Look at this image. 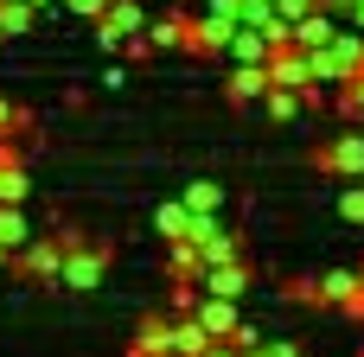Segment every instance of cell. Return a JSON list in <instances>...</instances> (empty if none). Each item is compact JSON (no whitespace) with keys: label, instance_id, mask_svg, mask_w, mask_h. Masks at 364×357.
I'll use <instances>...</instances> for the list:
<instances>
[{"label":"cell","instance_id":"6da1fadb","mask_svg":"<svg viewBox=\"0 0 364 357\" xmlns=\"http://www.w3.org/2000/svg\"><path fill=\"white\" fill-rule=\"evenodd\" d=\"M307 57H314V77H320L326 89H339L352 70H364V32L358 26H339V32H333L326 45H314Z\"/></svg>","mask_w":364,"mask_h":357},{"label":"cell","instance_id":"7a4b0ae2","mask_svg":"<svg viewBox=\"0 0 364 357\" xmlns=\"http://www.w3.org/2000/svg\"><path fill=\"white\" fill-rule=\"evenodd\" d=\"M13 268L38 287H64V236H32L13 249Z\"/></svg>","mask_w":364,"mask_h":357},{"label":"cell","instance_id":"3957f363","mask_svg":"<svg viewBox=\"0 0 364 357\" xmlns=\"http://www.w3.org/2000/svg\"><path fill=\"white\" fill-rule=\"evenodd\" d=\"M102 275H109V243H77V249H64V287L90 294V287H102Z\"/></svg>","mask_w":364,"mask_h":357},{"label":"cell","instance_id":"277c9868","mask_svg":"<svg viewBox=\"0 0 364 357\" xmlns=\"http://www.w3.org/2000/svg\"><path fill=\"white\" fill-rule=\"evenodd\" d=\"M141 26H147L141 0H109V13L96 19V45H102V51H122V38H128V32H141Z\"/></svg>","mask_w":364,"mask_h":357},{"label":"cell","instance_id":"5b68a950","mask_svg":"<svg viewBox=\"0 0 364 357\" xmlns=\"http://www.w3.org/2000/svg\"><path fill=\"white\" fill-rule=\"evenodd\" d=\"M230 32H237V19H218V13H198V19H192V32H186V51H192V57H224Z\"/></svg>","mask_w":364,"mask_h":357},{"label":"cell","instance_id":"8992f818","mask_svg":"<svg viewBox=\"0 0 364 357\" xmlns=\"http://www.w3.org/2000/svg\"><path fill=\"white\" fill-rule=\"evenodd\" d=\"M320 166H326L333 179H364V134H339V141L320 153Z\"/></svg>","mask_w":364,"mask_h":357},{"label":"cell","instance_id":"52a82bcc","mask_svg":"<svg viewBox=\"0 0 364 357\" xmlns=\"http://www.w3.org/2000/svg\"><path fill=\"white\" fill-rule=\"evenodd\" d=\"M198 287H205V294H224V300H243V294H250V268H243V256H237V262H211V268L198 275Z\"/></svg>","mask_w":364,"mask_h":357},{"label":"cell","instance_id":"ba28073f","mask_svg":"<svg viewBox=\"0 0 364 357\" xmlns=\"http://www.w3.org/2000/svg\"><path fill=\"white\" fill-rule=\"evenodd\" d=\"M128 357H173V313L166 319H141L134 339H128Z\"/></svg>","mask_w":364,"mask_h":357},{"label":"cell","instance_id":"9c48e42d","mask_svg":"<svg viewBox=\"0 0 364 357\" xmlns=\"http://www.w3.org/2000/svg\"><path fill=\"white\" fill-rule=\"evenodd\" d=\"M224 96H230V102H262V96H269V64H230Z\"/></svg>","mask_w":364,"mask_h":357},{"label":"cell","instance_id":"30bf717a","mask_svg":"<svg viewBox=\"0 0 364 357\" xmlns=\"http://www.w3.org/2000/svg\"><path fill=\"white\" fill-rule=\"evenodd\" d=\"M269 51H275V45H269V32H262V26H237V32H230V45H224V57H230V64H269Z\"/></svg>","mask_w":364,"mask_h":357},{"label":"cell","instance_id":"8fae6325","mask_svg":"<svg viewBox=\"0 0 364 357\" xmlns=\"http://www.w3.org/2000/svg\"><path fill=\"white\" fill-rule=\"evenodd\" d=\"M237 319H243V313H237V300H224V294H205V300H198V326H205L211 339H230V332H237Z\"/></svg>","mask_w":364,"mask_h":357},{"label":"cell","instance_id":"7c38bea8","mask_svg":"<svg viewBox=\"0 0 364 357\" xmlns=\"http://www.w3.org/2000/svg\"><path fill=\"white\" fill-rule=\"evenodd\" d=\"M333 32H339V19H333L326 6H314V13H301V19H294V38H288V45H301V51H314V45H326Z\"/></svg>","mask_w":364,"mask_h":357},{"label":"cell","instance_id":"4fadbf2b","mask_svg":"<svg viewBox=\"0 0 364 357\" xmlns=\"http://www.w3.org/2000/svg\"><path fill=\"white\" fill-rule=\"evenodd\" d=\"M186 32H192V13H166V19H147V38H154V51H186Z\"/></svg>","mask_w":364,"mask_h":357},{"label":"cell","instance_id":"5bb4252c","mask_svg":"<svg viewBox=\"0 0 364 357\" xmlns=\"http://www.w3.org/2000/svg\"><path fill=\"white\" fill-rule=\"evenodd\" d=\"M211 345V332L198 326V313H173V357H198Z\"/></svg>","mask_w":364,"mask_h":357},{"label":"cell","instance_id":"9a60e30c","mask_svg":"<svg viewBox=\"0 0 364 357\" xmlns=\"http://www.w3.org/2000/svg\"><path fill=\"white\" fill-rule=\"evenodd\" d=\"M166 275H205V249L192 236H173L166 243Z\"/></svg>","mask_w":364,"mask_h":357},{"label":"cell","instance_id":"2e32d148","mask_svg":"<svg viewBox=\"0 0 364 357\" xmlns=\"http://www.w3.org/2000/svg\"><path fill=\"white\" fill-rule=\"evenodd\" d=\"M38 26V6L32 0H0V38H19Z\"/></svg>","mask_w":364,"mask_h":357},{"label":"cell","instance_id":"e0dca14e","mask_svg":"<svg viewBox=\"0 0 364 357\" xmlns=\"http://www.w3.org/2000/svg\"><path fill=\"white\" fill-rule=\"evenodd\" d=\"M358 294H364L358 275H346V268H339V275H320V300H326V307H352Z\"/></svg>","mask_w":364,"mask_h":357},{"label":"cell","instance_id":"ac0fdd59","mask_svg":"<svg viewBox=\"0 0 364 357\" xmlns=\"http://www.w3.org/2000/svg\"><path fill=\"white\" fill-rule=\"evenodd\" d=\"M262 109H269V121H294V115H301L307 102H301V89H288V83H269Z\"/></svg>","mask_w":364,"mask_h":357},{"label":"cell","instance_id":"d6986e66","mask_svg":"<svg viewBox=\"0 0 364 357\" xmlns=\"http://www.w3.org/2000/svg\"><path fill=\"white\" fill-rule=\"evenodd\" d=\"M154 230H160L166 243H173V236H186V230H192V204H186V198L160 204V211H154Z\"/></svg>","mask_w":364,"mask_h":357},{"label":"cell","instance_id":"ffe728a7","mask_svg":"<svg viewBox=\"0 0 364 357\" xmlns=\"http://www.w3.org/2000/svg\"><path fill=\"white\" fill-rule=\"evenodd\" d=\"M333 109H339L346 121H364V70H352V77L339 83V96H333Z\"/></svg>","mask_w":364,"mask_h":357},{"label":"cell","instance_id":"44dd1931","mask_svg":"<svg viewBox=\"0 0 364 357\" xmlns=\"http://www.w3.org/2000/svg\"><path fill=\"white\" fill-rule=\"evenodd\" d=\"M32 236H38V230L26 224V211H19V204H0V243L19 249V243H32Z\"/></svg>","mask_w":364,"mask_h":357},{"label":"cell","instance_id":"7402d4cb","mask_svg":"<svg viewBox=\"0 0 364 357\" xmlns=\"http://www.w3.org/2000/svg\"><path fill=\"white\" fill-rule=\"evenodd\" d=\"M179 198H186L192 211H224V185H218V179H192Z\"/></svg>","mask_w":364,"mask_h":357},{"label":"cell","instance_id":"603a6c76","mask_svg":"<svg viewBox=\"0 0 364 357\" xmlns=\"http://www.w3.org/2000/svg\"><path fill=\"white\" fill-rule=\"evenodd\" d=\"M26 192H32V179H26V160L0 166V204H26Z\"/></svg>","mask_w":364,"mask_h":357},{"label":"cell","instance_id":"cb8c5ba5","mask_svg":"<svg viewBox=\"0 0 364 357\" xmlns=\"http://www.w3.org/2000/svg\"><path fill=\"white\" fill-rule=\"evenodd\" d=\"M198 249H205V268H211V262H237V236H230V230H218V236L198 243Z\"/></svg>","mask_w":364,"mask_h":357},{"label":"cell","instance_id":"d4e9b609","mask_svg":"<svg viewBox=\"0 0 364 357\" xmlns=\"http://www.w3.org/2000/svg\"><path fill=\"white\" fill-rule=\"evenodd\" d=\"M339 217L346 224H364V185H346L339 192Z\"/></svg>","mask_w":364,"mask_h":357},{"label":"cell","instance_id":"484cf974","mask_svg":"<svg viewBox=\"0 0 364 357\" xmlns=\"http://www.w3.org/2000/svg\"><path fill=\"white\" fill-rule=\"evenodd\" d=\"M122 57H128V64H141V57H154V38H147V26L122 38Z\"/></svg>","mask_w":364,"mask_h":357},{"label":"cell","instance_id":"4316f807","mask_svg":"<svg viewBox=\"0 0 364 357\" xmlns=\"http://www.w3.org/2000/svg\"><path fill=\"white\" fill-rule=\"evenodd\" d=\"M64 13H77V19H102L109 0H64Z\"/></svg>","mask_w":364,"mask_h":357},{"label":"cell","instance_id":"83f0119b","mask_svg":"<svg viewBox=\"0 0 364 357\" xmlns=\"http://www.w3.org/2000/svg\"><path fill=\"white\" fill-rule=\"evenodd\" d=\"M230 345H237V351H256V345H262V332H256V326H243V319H237V332H230Z\"/></svg>","mask_w":364,"mask_h":357},{"label":"cell","instance_id":"f1b7e54d","mask_svg":"<svg viewBox=\"0 0 364 357\" xmlns=\"http://www.w3.org/2000/svg\"><path fill=\"white\" fill-rule=\"evenodd\" d=\"M314 6H320V0H275V13H282V19H288V26H294V19H301V13H314Z\"/></svg>","mask_w":364,"mask_h":357},{"label":"cell","instance_id":"f546056e","mask_svg":"<svg viewBox=\"0 0 364 357\" xmlns=\"http://www.w3.org/2000/svg\"><path fill=\"white\" fill-rule=\"evenodd\" d=\"M288 294H294V300H301V307H320V281H294V287H288Z\"/></svg>","mask_w":364,"mask_h":357},{"label":"cell","instance_id":"4dcf8cb0","mask_svg":"<svg viewBox=\"0 0 364 357\" xmlns=\"http://www.w3.org/2000/svg\"><path fill=\"white\" fill-rule=\"evenodd\" d=\"M205 13H218V19H237V26H243V0H211Z\"/></svg>","mask_w":364,"mask_h":357},{"label":"cell","instance_id":"1f68e13d","mask_svg":"<svg viewBox=\"0 0 364 357\" xmlns=\"http://www.w3.org/2000/svg\"><path fill=\"white\" fill-rule=\"evenodd\" d=\"M198 357H243V351H237L230 339H211V345H205V351H198Z\"/></svg>","mask_w":364,"mask_h":357},{"label":"cell","instance_id":"d6a6232c","mask_svg":"<svg viewBox=\"0 0 364 357\" xmlns=\"http://www.w3.org/2000/svg\"><path fill=\"white\" fill-rule=\"evenodd\" d=\"M243 357H301L294 345H256V351H243Z\"/></svg>","mask_w":364,"mask_h":357},{"label":"cell","instance_id":"836d02e7","mask_svg":"<svg viewBox=\"0 0 364 357\" xmlns=\"http://www.w3.org/2000/svg\"><path fill=\"white\" fill-rule=\"evenodd\" d=\"M13 121H19V109H13V102L0 96V134H13Z\"/></svg>","mask_w":364,"mask_h":357},{"label":"cell","instance_id":"e575fe53","mask_svg":"<svg viewBox=\"0 0 364 357\" xmlns=\"http://www.w3.org/2000/svg\"><path fill=\"white\" fill-rule=\"evenodd\" d=\"M320 6H326L333 19H352V0H320Z\"/></svg>","mask_w":364,"mask_h":357},{"label":"cell","instance_id":"d590c367","mask_svg":"<svg viewBox=\"0 0 364 357\" xmlns=\"http://www.w3.org/2000/svg\"><path fill=\"white\" fill-rule=\"evenodd\" d=\"M346 26H358V32H364V0H352V19H346Z\"/></svg>","mask_w":364,"mask_h":357},{"label":"cell","instance_id":"8d00e7d4","mask_svg":"<svg viewBox=\"0 0 364 357\" xmlns=\"http://www.w3.org/2000/svg\"><path fill=\"white\" fill-rule=\"evenodd\" d=\"M0 268H13V249H6V243H0Z\"/></svg>","mask_w":364,"mask_h":357},{"label":"cell","instance_id":"74e56055","mask_svg":"<svg viewBox=\"0 0 364 357\" xmlns=\"http://www.w3.org/2000/svg\"><path fill=\"white\" fill-rule=\"evenodd\" d=\"M32 6H38V13H45V6H51V0H32Z\"/></svg>","mask_w":364,"mask_h":357},{"label":"cell","instance_id":"f35d334b","mask_svg":"<svg viewBox=\"0 0 364 357\" xmlns=\"http://www.w3.org/2000/svg\"><path fill=\"white\" fill-rule=\"evenodd\" d=\"M358 281H364V268H358Z\"/></svg>","mask_w":364,"mask_h":357},{"label":"cell","instance_id":"ab89813d","mask_svg":"<svg viewBox=\"0 0 364 357\" xmlns=\"http://www.w3.org/2000/svg\"><path fill=\"white\" fill-rule=\"evenodd\" d=\"M358 357H364V351H358Z\"/></svg>","mask_w":364,"mask_h":357}]
</instances>
